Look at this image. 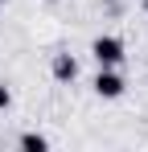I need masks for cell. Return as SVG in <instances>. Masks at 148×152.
I'll return each instance as SVG.
<instances>
[{
	"label": "cell",
	"instance_id": "obj_3",
	"mask_svg": "<svg viewBox=\"0 0 148 152\" xmlns=\"http://www.w3.org/2000/svg\"><path fill=\"white\" fill-rule=\"evenodd\" d=\"M53 78H58V82H74V78H78V62H74L70 53H58V58H53Z\"/></svg>",
	"mask_w": 148,
	"mask_h": 152
},
{
	"label": "cell",
	"instance_id": "obj_7",
	"mask_svg": "<svg viewBox=\"0 0 148 152\" xmlns=\"http://www.w3.org/2000/svg\"><path fill=\"white\" fill-rule=\"evenodd\" d=\"M0 4H4V0H0Z\"/></svg>",
	"mask_w": 148,
	"mask_h": 152
},
{
	"label": "cell",
	"instance_id": "obj_5",
	"mask_svg": "<svg viewBox=\"0 0 148 152\" xmlns=\"http://www.w3.org/2000/svg\"><path fill=\"white\" fill-rule=\"evenodd\" d=\"M8 107H12V91L0 82V111H8Z\"/></svg>",
	"mask_w": 148,
	"mask_h": 152
},
{
	"label": "cell",
	"instance_id": "obj_1",
	"mask_svg": "<svg viewBox=\"0 0 148 152\" xmlns=\"http://www.w3.org/2000/svg\"><path fill=\"white\" fill-rule=\"evenodd\" d=\"M91 53H95V62H99V66H119L123 58H127L123 41H119V37H111V33L95 37V41H91Z\"/></svg>",
	"mask_w": 148,
	"mask_h": 152
},
{
	"label": "cell",
	"instance_id": "obj_4",
	"mask_svg": "<svg viewBox=\"0 0 148 152\" xmlns=\"http://www.w3.org/2000/svg\"><path fill=\"white\" fill-rule=\"evenodd\" d=\"M17 144H21V148H29V152H45V148H49V140L41 136V132H25Z\"/></svg>",
	"mask_w": 148,
	"mask_h": 152
},
{
	"label": "cell",
	"instance_id": "obj_6",
	"mask_svg": "<svg viewBox=\"0 0 148 152\" xmlns=\"http://www.w3.org/2000/svg\"><path fill=\"white\" fill-rule=\"evenodd\" d=\"M144 12H148V0H144Z\"/></svg>",
	"mask_w": 148,
	"mask_h": 152
},
{
	"label": "cell",
	"instance_id": "obj_2",
	"mask_svg": "<svg viewBox=\"0 0 148 152\" xmlns=\"http://www.w3.org/2000/svg\"><path fill=\"white\" fill-rule=\"evenodd\" d=\"M91 86H95V95H99V99H119L127 82L115 74V66H99V74H95V82H91Z\"/></svg>",
	"mask_w": 148,
	"mask_h": 152
}]
</instances>
